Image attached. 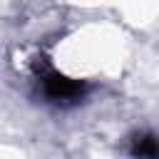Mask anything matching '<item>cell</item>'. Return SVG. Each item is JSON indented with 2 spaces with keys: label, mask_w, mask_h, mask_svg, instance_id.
I'll return each mask as SVG.
<instances>
[{
  "label": "cell",
  "mask_w": 159,
  "mask_h": 159,
  "mask_svg": "<svg viewBox=\"0 0 159 159\" xmlns=\"http://www.w3.org/2000/svg\"><path fill=\"white\" fill-rule=\"evenodd\" d=\"M35 70H37V84L42 89V97L50 104L75 107V104H80L87 97V89H89L87 82L75 80V77H67L60 70H55L52 65H45V67L37 65Z\"/></svg>",
  "instance_id": "obj_1"
},
{
  "label": "cell",
  "mask_w": 159,
  "mask_h": 159,
  "mask_svg": "<svg viewBox=\"0 0 159 159\" xmlns=\"http://www.w3.org/2000/svg\"><path fill=\"white\" fill-rule=\"evenodd\" d=\"M127 152L132 159H159V134L142 129L129 137Z\"/></svg>",
  "instance_id": "obj_2"
}]
</instances>
